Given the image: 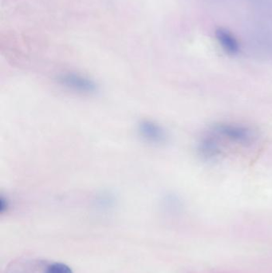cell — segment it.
Instances as JSON below:
<instances>
[{
    "mask_svg": "<svg viewBox=\"0 0 272 273\" xmlns=\"http://www.w3.org/2000/svg\"><path fill=\"white\" fill-rule=\"evenodd\" d=\"M208 134L213 139L222 153L225 143L248 146L252 145L256 139V132L252 128L237 123L216 124L210 129Z\"/></svg>",
    "mask_w": 272,
    "mask_h": 273,
    "instance_id": "obj_1",
    "label": "cell"
},
{
    "mask_svg": "<svg viewBox=\"0 0 272 273\" xmlns=\"http://www.w3.org/2000/svg\"><path fill=\"white\" fill-rule=\"evenodd\" d=\"M60 83L66 88L79 94H94L98 91V86L95 81L74 73L63 74L60 78Z\"/></svg>",
    "mask_w": 272,
    "mask_h": 273,
    "instance_id": "obj_2",
    "label": "cell"
},
{
    "mask_svg": "<svg viewBox=\"0 0 272 273\" xmlns=\"http://www.w3.org/2000/svg\"><path fill=\"white\" fill-rule=\"evenodd\" d=\"M138 132L144 140L151 144H164L167 141V133L164 128L153 121H142L138 125Z\"/></svg>",
    "mask_w": 272,
    "mask_h": 273,
    "instance_id": "obj_3",
    "label": "cell"
},
{
    "mask_svg": "<svg viewBox=\"0 0 272 273\" xmlns=\"http://www.w3.org/2000/svg\"><path fill=\"white\" fill-rule=\"evenodd\" d=\"M215 36L225 53L232 56L239 54L240 46L237 39L230 31L226 28H218L215 29Z\"/></svg>",
    "mask_w": 272,
    "mask_h": 273,
    "instance_id": "obj_4",
    "label": "cell"
},
{
    "mask_svg": "<svg viewBox=\"0 0 272 273\" xmlns=\"http://www.w3.org/2000/svg\"><path fill=\"white\" fill-rule=\"evenodd\" d=\"M46 273H73L71 268L63 263H55L48 267Z\"/></svg>",
    "mask_w": 272,
    "mask_h": 273,
    "instance_id": "obj_5",
    "label": "cell"
}]
</instances>
